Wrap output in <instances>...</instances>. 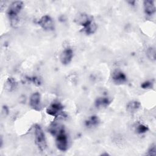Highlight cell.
<instances>
[{"instance_id":"cell-20","label":"cell","mask_w":156,"mask_h":156,"mask_svg":"<svg viewBox=\"0 0 156 156\" xmlns=\"http://www.w3.org/2000/svg\"><path fill=\"white\" fill-rule=\"evenodd\" d=\"M146 154L148 155H155L156 154V147L155 144H152L149 147Z\"/></svg>"},{"instance_id":"cell-18","label":"cell","mask_w":156,"mask_h":156,"mask_svg":"<svg viewBox=\"0 0 156 156\" xmlns=\"http://www.w3.org/2000/svg\"><path fill=\"white\" fill-rule=\"evenodd\" d=\"M149 130V128L147 126L143 124H139L135 127V132L138 134H143L147 132Z\"/></svg>"},{"instance_id":"cell-9","label":"cell","mask_w":156,"mask_h":156,"mask_svg":"<svg viewBox=\"0 0 156 156\" xmlns=\"http://www.w3.org/2000/svg\"><path fill=\"white\" fill-rule=\"evenodd\" d=\"M91 21L92 19L87 13H81L79 14L75 19L76 23L83 27L87 26Z\"/></svg>"},{"instance_id":"cell-17","label":"cell","mask_w":156,"mask_h":156,"mask_svg":"<svg viewBox=\"0 0 156 156\" xmlns=\"http://www.w3.org/2000/svg\"><path fill=\"white\" fill-rule=\"evenodd\" d=\"M155 49L154 47H149L146 50V55L151 62L155 61Z\"/></svg>"},{"instance_id":"cell-14","label":"cell","mask_w":156,"mask_h":156,"mask_svg":"<svg viewBox=\"0 0 156 156\" xmlns=\"http://www.w3.org/2000/svg\"><path fill=\"white\" fill-rule=\"evenodd\" d=\"M99 122L100 121L98 116L96 115H92L85 121V125L88 128H93L98 126L99 124Z\"/></svg>"},{"instance_id":"cell-10","label":"cell","mask_w":156,"mask_h":156,"mask_svg":"<svg viewBox=\"0 0 156 156\" xmlns=\"http://www.w3.org/2000/svg\"><path fill=\"white\" fill-rule=\"evenodd\" d=\"M144 13L149 15H152L155 12V5L154 1L151 0H146L143 2Z\"/></svg>"},{"instance_id":"cell-21","label":"cell","mask_w":156,"mask_h":156,"mask_svg":"<svg viewBox=\"0 0 156 156\" xmlns=\"http://www.w3.org/2000/svg\"><path fill=\"white\" fill-rule=\"evenodd\" d=\"M32 80H33L34 83H35V85H40V83H41V82H40V80H39V79H38V78L34 77Z\"/></svg>"},{"instance_id":"cell-3","label":"cell","mask_w":156,"mask_h":156,"mask_svg":"<svg viewBox=\"0 0 156 156\" xmlns=\"http://www.w3.org/2000/svg\"><path fill=\"white\" fill-rule=\"evenodd\" d=\"M55 146L58 150L64 152L68 149V140L65 132H63L55 136Z\"/></svg>"},{"instance_id":"cell-6","label":"cell","mask_w":156,"mask_h":156,"mask_svg":"<svg viewBox=\"0 0 156 156\" xmlns=\"http://www.w3.org/2000/svg\"><path fill=\"white\" fill-rule=\"evenodd\" d=\"M73 51L70 48L64 49L60 55V61L63 65H67L71 63L73 57Z\"/></svg>"},{"instance_id":"cell-2","label":"cell","mask_w":156,"mask_h":156,"mask_svg":"<svg viewBox=\"0 0 156 156\" xmlns=\"http://www.w3.org/2000/svg\"><path fill=\"white\" fill-rule=\"evenodd\" d=\"M34 135L35 144L40 151H44L47 147L46 140L44 133L38 124H35L34 126Z\"/></svg>"},{"instance_id":"cell-12","label":"cell","mask_w":156,"mask_h":156,"mask_svg":"<svg viewBox=\"0 0 156 156\" xmlns=\"http://www.w3.org/2000/svg\"><path fill=\"white\" fill-rule=\"evenodd\" d=\"M111 101L108 97H99L97 98L95 101L94 104L96 108H102L107 107L110 104Z\"/></svg>"},{"instance_id":"cell-15","label":"cell","mask_w":156,"mask_h":156,"mask_svg":"<svg viewBox=\"0 0 156 156\" xmlns=\"http://www.w3.org/2000/svg\"><path fill=\"white\" fill-rule=\"evenodd\" d=\"M97 28L98 27L96 24L92 20L87 26L83 27V30L86 34L91 35V34H93L96 31Z\"/></svg>"},{"instance_id":"cell-4","label":"cell","mask_w":156,"mask_h":156,"mask_svg":"<svg viewBox=\"0 0 156 156\" xmlns=\"http://www.w3.org/2000/svg\"><path fill=\"white\" fill-rule=\"evenodd\" d=\"M63 110V105L58 102H54L51 104L46 108V113L55 118L58 117L62 114Z\"/></svg>"},{"instance_id":"cell-11","label":"cell","mask_w":156,"mask_h":156,"mask_svg":"<svg viewBox=\"0 0 156 156\" xmlns=\"http://www.w3.org/2000/svg\"><path fill=\"white\" fill-rule=\"evenodd\" d=\"M48 130L52 135L56 136L59 133L64 132L65 129L63 126L58 123H52L49 126L48 128Z\"/></svg>"},{"instance_id":"cell-7","label":"cell","mask_w":156,"mask_h":156,"mask_svg":"<svg viewBox=\"0 0 156 156\" xmlns=\"http://www.w3.org/2000/svg\"><path fill=\"white\" fill-rule=\"evenodd\" d=\"M29 105L36 111L40 110L41 108V95L38 92L34 93L30 97Z\"/></svg>"},{"instance_id":"cell-13","label":"cell","mask_w":156,"mask_h":156,"mask_svg":"<svg viewBox=\"0 0 156 156\" xmlns=\"http://www.w3.org/2000/svg\"><path fill=\"white\" fill-rule=\"evenodd\" d=\"M141 104L138 101H131L126 105V110L130 113L136 112L140 108Z\"/></svg>"},{"instance_id":"cell-19","label":"cell","mask_w":156,"mask_h":156,"mask_svg":"<svg viewBox=\"0 0 156 156\" xmlns=\"http://www.w3.org/2000/svg\"><path fill=\"white\" fill-rule=\"evenodd\" d=\"M154 87V83L151 80H146L141 84V87L143 89H151Z\"/></svg>"},{"instance_id":"cell-8","label":"cell","mask_w":156,"mask_h":156,"mask_svg":"<svg viewBox=\"0 0 156 156\" xmlns=\"http://www.w3.org/2000/svg\"><path fill=\"white\" fill-rule=\"evenodd\" d=\"M112 79L115 83L117 85H121L126 82L127 77L122 71L116 69L112 73Z\"/></svg>"},{"instance_id":"cell-1","label":"cell","mask_w":156,"mask_h":156,"mask_svg":"<svg viewBox=\"0 0 156 156\" xmlns=\"http://www.w3.org/2000/svg\"><path fill=\"white\" fill-rule=\"evenodd\" d=\"M23 2L21 1H15L12 2L8 8L7 14L10 20L11 25L13 27H16L19 24L18 14L22 10Z\"/></svg>"},{"instance_id":"cell-5","label":"cell","mask_w":156,"mask_h":156,"mask_svg":"<svg viewBox=\"0 0 156 156\" xmlns=\"http://www.w3.org/2000/svg\"><path fill=\"white\" fill-rule=\"evenodd\" d=\"M38 25L45 30H53L54 29V22L49 15H44L38 20Z\"/></svg>"},{"instance_id":"cell-16","label":"cell","mask_w":156,"mask_h":156,"mask_svg":"<svg viewBox=\"0 0 156 156\" xmlns=\"http://www.w3.org/2000/svg\"><path fill=\"white\" fill-rule=\"evenodd\" d=\"M16 86V81L12 77H9L5 83V88L8 91H12L14 90V88H15Z\"/></svg>"}]
</instances>
